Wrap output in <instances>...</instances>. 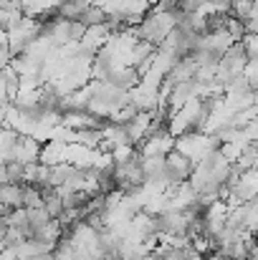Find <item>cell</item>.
I'll return each mask as SVG.
<instances>
[{
	"label": "cell",
	"mask_w": 258,
	"mask_h": 260,
	"mask_svg": "<svg viewBox=\"0 0 258 260\" xmlns=\"http://www.w3.org/2000/svg\"><path fill=\"white\" fill-rule=\"evenodd\" d=\"M0 207H5V210L23 207V184L0 182Z\"/></svg>",
	"instance_id": "obj_2"
},
{
	"label": "cell",
	"mask_w": 258,
	"mask_h": 260,
	"mask_svg": "<svg viewBox=\"0 0 258 260\" xmlns=\"http://www.w3.org/2000/svg\"><path fill=\"white\" fill-rule=\"evenodd\" d=\"M192 172H195V162L187 159L185 154H180L177 149H172L170 154L165 157V184L167 187L187 184Z\"/></svg>",
	"instance_id": "obj_1"
}]
</instances>
